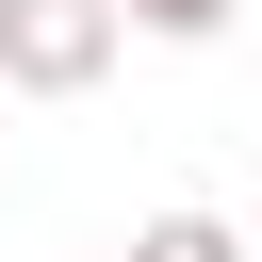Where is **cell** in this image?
Listing matches in <instances>:
<instances>
[{
  "instance_id": "obj_3",
  "label": "cell",
  "mask_w": 262,
  "mask_h": 262,
  "mask_svg": "<svg viewBox=\"0 0 262 262\" xmlns=\"http://www.w3.org/2000/svg\"><path fill=\"white\" fill-rule=\"evenodd\" d=\"M147 16H213V0H147Z\"/></svg>"
},
{
  "instance_id": "obj_2",
  "label": "cell",
  "mask_w": 262,
  "mask_h": 262,
  "mask_svg": "<svg viewBox=\"0 0 262 262\" xmlns=\"http://www.w3.org/2000/svg\"><path fill=\"white\" fill-rule=\"evenodd\" d=\"M147 262H229V246H213V229H147Z\"/></svg>"
},
{
  "instance_id": "obj_1",
  "label": "cell",
  "mask_w": 262,
  "mask_h": 262,
  "mask_svg": "<svg viewBox=\"0 0 262 262\" xmlns=\"http://www.w3.org/2000/svg\"><path fill=\"white\" fill-rule=\"evenodd\" d=\"M0 33H16V66H33V82H82V66H98V16H82V0H16Z\"/></svg>"
}]
</instances>
